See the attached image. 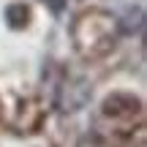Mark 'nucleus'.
I'll list each match as a JSON object with an SVG mask.
<instances>
[{
  "instance_id": "f257e3e1",
  "label": "nucleus",
  "mask_w": 147,
  "mask_h": 147,
  "mask_svg": "<svg viewBox=\"0 0 147 147\" xmlns=\"http://www.w3.org/2000/svg\"><path fill=\"white\" fill-rule=\"evenodd\" d=\"M5 19H8L11 27H25L27 25V8L22 3H14L5 8Z\"/></svg>"
},
{
  "instance_id": "f03ea898",
  "label": "nucleus",
  "mask_w": 147,
  "mask_h": 147,
  "mask_svg": "<svg viewBox=\"0 0 147 147\" xmlns=\"http://www.w3.org/2000/svg\"><path fill=\"white\" fill-rule=\"evenodd\" d=\"M47 3H49V5H52V8H55V11H60V8H63V0H47Z\"/></svg>"
}]
</instances>
